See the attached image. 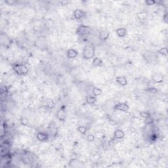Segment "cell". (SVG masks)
I'll list each match as a JSON object with an SVG mask.
<instances>
[{
	"mask_svg": "<svg viewBox=\"0 0 168 168\" xmlns=\"http://www.w3.org/2000/svg\"><path fill=\"white\" fill-rule=\"evenodd\" d=\"M85 101L88 104H93L97 101V97L92 95H87L85 97Z\"/></svg>",
	"mask_w": 168,
	"mask_h": 168,
	"instance_id": "13",
	"label": "cell"
},
{
	"mask_svg": "<svg viewBox=\"0 0 168 168\" xmlns=\"http://www.w3.org/2000/svg\"><path fill=\"white\" fill-rule=\"evenodd\" d=\"M99 37L102 41L107 40L110 37V32L107 30H102L99 34Z\"/></svg>",
	"mask_w": 168,
	"mask_h": 168,
	"instance_id": "11",
	"label": "cell"
},
{
	"mask_svg": "<svg viewBox=\"0 0 168 168\" xmlns=\"http://www.w3.org/2000/svg\"><path fill=\"white\" fill-rule=\"evenodd\" d=\"M158 53L161 54L163 56L167 57L168 56V48L167 47H162L159 50H158Z\"/></svg>",
	"mask_w": 168,
	"mask_h": 168,
	"instance_id": "18",
	"label": "cell"
},
{
	"mask_svg": "<svg viewBox=\"0 0 168 168\" xmlns=\"http://www.w3.org/2000/svg\"><path fill=\"white\" fill-rule=\"evenodd\" d=\"M85 15V13L82 9H76L74 11V17L75 19L81 20Z\"/></svg>",
	"mask_w": 168,
	"mask_h": 168,
	"instance_id": "6",
	"label": "cell"
},
{
	"mask_svg": "<svg viewBox=\"0 0 168 168\" xmlns=\"http://www.w3.org/2000/svg\"><path fill=\"white\" fill-rule=\"evenodd\" d=\"M36 137H37V139L39 141H41V142H45L47 141L49 139V135L48 133H46V132H43V131H39L37 133L36 135Z\"/></svg>",
	"mask_w": 168,
	"mask_h": 168,
	"instance_id": "5",
	"label": "cell"
},
{
	"mask_svg": "<svg viewBox=\"0 0 168 168\" xmlns=\"http://www.w3.org/2000/svg\"><path fill=\"white\" fill-rule=\"evenodd\" d=\"M87 130V127L84 125H80L78 127V131H79V133H81L82 135H84L85 134L86 131Z\"/></svg>",
	"mask_w": 168,
	"mask_h": 168,
	"instance_id": "20",
	"label": "cell"
},
{
	"mask_svg": "<svg viewBox=\"0 0 168 168\" xmlns=\"http://www.w3.org/2000/svg\"><path fill=\"white\" fill-rule=\"evenodd\" d=\"M125 132L121 129H117L114 133V137L116 139H122L125 137Z\"/></svg>",
	"mask_w": 168,
	"mask_h": 168,
	"instance_id": "10",
	"label": "cell"
},
{
	"mask_svg": "<svg viewBox=\"0 0 168 168\" xmlns=\"http://www.w3.org/2000/svg\"><path fill=\"white\" fill-rule=\"evenodd\" d=\"M116 82L121 86H125L127 84V79L125 76H118L116 79Z\"/></svg>",
	"mask_w": 168,
	"mask_h": 168,
	"instance_id": "14",
	"label": "cell"
},
{
	"mask_svg": "<svg viewBox=\"0 0 168 168\" xmlns=\"http://www.w3.org/2000/svg\"><path fill=\"white\" fill-rule=\"evenodd\" d=\"M87 140L89 143H93L95 141V136L93 134H89L87 136Z\"/></svg>",
	"mask_w": 168,
	"mask_h": 168,
	"instance_id": "21",
	"label": "cell"
},
{
	"mask_svg": "<svg viewBox=\"0 0 168 168\" xmlns=\"http://www.w3.org/2000/svg\"><path fill=\"white\" fill-rule=\"evenodd\" d=\"M78 55V51L74 49H68L67 52V56L68 59H75Z\"/></svg>",
	"mask_w": 168,
	"mask_h": 168,
	"instance_id": "8",
	"label": "cell"
},
{
	"mask_svg": "<svg viewBox=\"0 0 168 168\" xmlns=\"http://www.w3.org/2000/svg\"><path fill=\"white\" fill-rule=\"evenodd\" d=\"M145 123H147V125H151L153 123V118L151 117V116L145 119Z\"/></svg>",
	"mask_w": 168,
	"mask_h": 168,
	"instance_id": "25",
	"label": "cell"
},
{
	"mask_svg": "<svg viewBox=\"0 0 168 168\" xmlns=\"http://www.w3.org/2000/svg\"><path fill=\"white\" fill-rule=\"evenodd\" d=\"M54 105H55V103H54V101H53L52 99H48L47 101V106L49 108V109H51L54 107Z\"/></svg>",
	"mask_w": 168,
	"mask_h": 168,
	"instance_id": "22",
	"label": "cell"
},
{
	"mask_svg": "<svg viewBox=\"0 0 168 168\" xmlns=\"http://www.w3.org/2000/svg\"><path fill=\"white\" fill-rule=\"evenodd\" d=\"M28 122H29V121L26 118H22L20 120V123L23 126H26L28 124Z\"/></svg>",
	"mask_w": 168,
	"mask_h": 168,
	"instance_id": "24",
	"label": "cell"
},
{
	"mask_svg": "<svg viewBox=\"0 0 168 168\" xmlns=\"http://www.w3.org/2000/svg\"><path fill=\"white\" fill-rule=\"evenodd\" d=\"M156 1H154V0H147V1H145V3L147 4V5H154V4H156Z\"/></svg>",
	"mask_w": 168,
	"mask_h": 168,
	"instance_id": "26",
	"label": "cell"
},
{
	"mask_svg": "<svg viewBox=\"0 0 168 168\" xmlns=\"http://www.w3.org/2000/svg\"><path fill=\"white\" fill-rule=\"evenodd\" d=\"M13 70L18 76H26L28 74V67L22 63H15L12 65Z\"/></svg>",
	"mask_w": 168,
	"mask_h": 168,
	"instance_id": "1",
	"label": "cell"
},
{
	"mask_svg": "<svg viewBox=\"0 0 168 168\" xmlns=\"http://www.w3.org/2000/svg\"><path fill=\"white\" fill-rule=\"evenodd\" d=\"M102 64V61L99 57H95L93 60V65L94 67H100V66H101Z\"/></svg>",
	"mask_w": 168,
	"mask_h": 168,
	"instance_id": "15",
	"label": "cell"
},
{
	"mask_svg": "<svg viewBox=\"0 0 168 168\" xmlns=\"http://www.w3.org/2000/svg\"><path fill=\"white\" fill-rule=\"evenodd\" d=\"M95 47L91 45H87L84 47L83 52V57L85 59H93L95 56Z\"/></svg>",
	"mask_w": 168,
	"mask_h": 168,
	"instance_id": "2",
	"label": "cell"
},
{
	"mask_svg": "<svg viewBox=\"0 0 168 168\" xmlns=\"http://www.w3.org/2000/svg\"><path fill=\"white\" fill-rule=\"evenodd\" d=\"M164 20L165 22H167L168 21V18H167V15H165L164 18Z\"/></svg>",
	"mask_w": 168,
	"mask_h": 168,
	"instance_id": "30",
	"label": "cell"
},
{
	"mask_svg": "<svg viewBox=\"0 0 168 168\" xmlns=\"http://www.w3.org/2000/svg\"><path fill=\"white\" fill-rule=\"evenodd\" d=\"M91 29L89 26H87L82 25L80 26H79L77 29V33L79 35L81 36H84V35H86L89 34L90 33Z\"/></svg>",
	"mask_w": 168,
	"mask_h": 168,
	"instance_id": "3",
	"label": "cell"
},
{
	"mask_svg": "<svg viewBox=\"0 0 168 168\" xmlns=\"http://www.w3.org/2000/svg\"><path fill=\"white\" fill-rule=\"evenodd\" d=\"M148 91H149V92H151V93H157V91H158V90L154 87H151V88H150V89H148Z\"/></svg>",
	"mask_w": 168,
	"mask_h": 168,
	"instance_id": "28",
	"label": "cell"
},
{
	"mask_svg": "<svg viewBox=\"0 0 168 168\" xmlns=\"http://www.w3.org/2000/svg\"><path fill=\"white\" fill-rule=\"evenodd\" d=\"M139 114H140V116H141V117L143 118H145V119L149 117V116H151V114H149V112H147V111L141 112Z\"/></svg>",
	"mask_w": 168,
	"mask_h": 168,
	"instance_id": "23",
	"label": "cell"
},
{
	"mask_svg": "<svg viewBox=\"0 0 168 168\" xmlns=\"http://www.w3.org/2000/svg\"><path fill=\"white\" fill-rule=\"evenodd\" d=\"M93 95L95 97L101 95L102 90L99 87H94L93 89Z\"/></svg>",
	"mask_w": 168,
	"mask_h": 168,
	"instance_id": "19",
	"label": "cell"
},
{
	"mask_svg": "<svg viewBox=\"0 0 168 168\" xmlns=\"http://www.w3.org/2000/svg\"><path fill=\"white\" fill-rule=\"evenodd\" d=\"M95 136L98 139H101L102 138H103L104 137L103 134L102 133H101V132H97V134H96V135H95Z\"/></svg>",
	"mask_w": 168,
	"mask_h": 168,
	"instance_id": "27",
	"label": "cell"
},
{
	"mask_svg": "<svg viewBox=\"0 0 168 168\" xmlns=\"http://www.w3.org/2000/svg\"><path fill=\"white\" fill-rule=\"evenodd\" d=\"M152 80L154 83L156 84H161L164 81V76L163 75L160 74H157L155 73L152 76Z\"/></svg>",
	"mask_w": 168,
	"mask_h": 168,
	"instance_id": "7",
	"label": "cell"
},
{
	"mask_svg": "<svg viewBox=\"0 0 168 168\" xmlns=\"http://www.w3.org/2000/svg\"><path fill=\"white\" fill-rule=\"evenodd\" d=\"M81 162L79 160V159L74 158L72 159L70 161V166L71 167H78L80 166V164H81Z\"/></svg>",
	"mask_w": 168,
	"mask_h": 168,
	"instance_id": "16",
	"label": "cell"
},
{
	"mask_svg": "<svg viewBox=\"0 0 168 168\" xmlns=\"http://www.w3.org/2000/svg\"><path fill=\"white\" fill-rule=\"evenodd\" d=\"M116 33L117 35L119 37H125V35H127V29L125 28H119L116 30Z\"/></svg>",
	"mask_w": 168,
	"mask_h": 168,
	"instance_id": "12",
	"label": "cell"
},
{
	"mask_svg": "<svg viewBox=\"0 0 168 168\" xmlns=\"http://www.w3.org/2000/svg\"><path fill=\"white\" fill-rule=\"evenodd\" d=\"M60 3L62 4V5H67V4L68 3V1H62L60 2Z\"/></svg>",
	"mask_w": 168,
	"mask_h": 168,
	"instance_id": "29",
	"label": "cell"
},
{
	"mask_svg": "<svg viewBox=\"0 0 168 168\" xmlns=\"http://www.w3.org/2000/svg\"><path fill=\"white\" fill-rule=\"evenodd\" d=\"M114 109L118 110V111L123 112H126L129 110V105H127V103L125 102H119L117 104H116L114 106Z\"/></svg>",
	"mask_w": 168,
	"mask_h": 168,
	"instance_id": "4",
	"label": "cell"
},
{
	"mask_svg": "<svg viewBox=\"0 0 168 168\" xmlns=\"http://www.w3.org/2000/svg\"><path fill=\"white\" fill-rule=\"evenodd\" d=\"M148 13L145 11H141L137 13V17L140 20H145L147 18Z\"/></svg>",
	"mask_w": 168,
	"mask_h": 168,
	"instance_id": "17",
	"label": "cell"
},
{
	"mask_svg": "<svg viewBox=\"0 0 168 168\" xmlns=\"http://www.w3.org/2000/svg\"><path fill=\"white\" fill-rule=\"evenodd\" d=\"M57 118L61 121H65L67 118V114L63 109H60L58 110L57 112Z\"/></svg>",
	"mask_w": 168,
	"mask_h": 168,
	"instance_id": "9",
	"label": "cell"
}]
</instances>
